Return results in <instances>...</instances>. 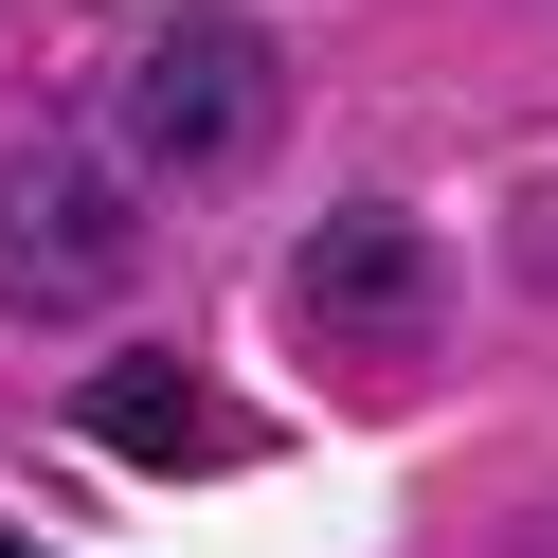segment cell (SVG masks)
Wrapping results in <instances>:
<instances>
[{"mask_svg": "<svg viewBox=\"0 0 558 558\" xmlns=\"http://www.w3.org/2000/svg\"><path fill=\"white\" fill-rule=\"evenodd\" d=\"M126 270H145V217L109 162L73 145L0 162V325H90V306H126Z\"/></svg>", "mask_w": 558, "mask_h": 558, "instance_id": "cell-1", "label": "cell"}, {"mask_svg": "<svg viewBox=\"0 0 558 558\" xmlns=\"http://www.w3.org/2000/svg\"><path fill=\"white\" fill-rule=\"evenodd\" d=\"M270 126H289V73L253 19H162L126 54V145L162 181H234V162H270Z\"/></svg>", "mask_w": 558, "mask_h": 558, "instance_id": "cell-2", "label": "cell"}, {"mask_svg": "<svg viewBox=\"0 0 558 558\" xmlns=\"http://www.w3.org/2000/svg\"><path fill=\"white\" fill-rule=\"evenodd\" d=\"M289 306H325V325H414V306H433V234L414 217H325L289 253Z\"/></svg>", "mask_w": 558, "mask_h": 558, "instance_id": "cell-3", "label": "cell"}, {"mask_svg": "<svg viewBox=\"0 0 558 558\" xmlns=\"http://www.w3.org/2000/svg\"><path fill=\"white\" fill-rule=\"evenodd\" d=\"M73 433H90V450H126V469H181V450L217 433V414H198V378H181V361H90Z\"/></svg>", "mask_w": 558, "mask_h": 558, "instance_id": "cell-4", "label": "cell"}, {"mask_svg": "<svg viewBox=\"0 0 558 558\" xmlns=\"http://www.w3.org/2000/svg\"><path fill=\"white\" fill-rule=\"evenodd\" d=\"M0 558H37V541H19V522H0Z\"/></svg>", "mask_w": 558, "mask_h": 558, "instance_id": "cell-5", "label": "cell"}]
</instances>
